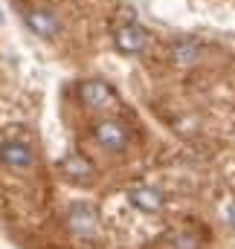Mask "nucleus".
<instances>
[{"label": "nucleus", "instance_id": "f03ea898", "mask_svg": "<svg viewBox=\"0 0 235 249\" xmlns=\"http://www.w3.org/2000/svg\"><path fill=\"white\" fill-rule=\"evenodd\" d=\"M78 96H81L84 107H90V110H108V107L119 99L117 87H114L111 81H102V78H90V81H84L81 90H78Z\"/></svg>", "mask_w": 235, "mask_h": 249}, {"label": "nucleus", "instance_id": "1a4fd4ad", "mask_svg": "<svg viewBox=\"0 0 235 249\" xmlns=\"http://www.w3.org/2000/svg\"><path fill=\"white\" fill-rule=\"evenodd\" d=\"M172 58H175V64L189 67V64L200 61V50H197V44H195V41H183V44H177L175 50H172Z\"/></svg>", "mask_w": 235, "mask_h": 249}, {"label": "nucleus", "instance_id": "7ed1b4c3", "mask_svg": "<svg viewBox=\"0 0 235 249\" xmlns=\"http://www.w3.org/2000/svg\"><path fill=\"white\" fill-rule=\"evenodd\" d=\"M23 23L29 26V32H32V35H38V38H44V41H53V38L61 32L59 15H56L53 9H44V6L29 9V12L23 15Z\"/></svg>", "mask_w": 235, "mask_h": 249}, {"label": "nucleus", "instance_id": "f257e3e1", "mask_svg": "<svg viewBox=\"0 0 235 249\" xmlns=\"http://www.w3.org/2000/svg\"><path fill=\"white\" fill-rule=\"evenodd\" d=\"M93 139L99 142V148H105L108 154H122L128 148V127L117 119H102L93 124Z\"/></svg>", "mask_w": 235, "mask_h": 249}, {"label": "nucleus", "instance_id": "9b49d317", "mask_svg": "<svg viewBox=\"0 0 235 249\" xmlns=\"http://www.w3.org/2000/svg\"><path fill=\"white\" fill-rule=\"evenodd\" d=\"M230 220L235 223V206H230Z\"/></svg>", "mask_w": 235, "mask_h": 249}, {"label": "nucleus", "instance_id": "6e6552de", "mask_svg": "<svg viewBox=\"0 0 235 249\" xmlns=\"http://www.w3.org/2000/svg\"><path fill=\"white\" fill-rule=\"evenodd\" d=\"M61 174L73 183H93L96 177V165L84 157V154H67L61 160Z\"/></svg>", "mask_w": 235, "mask_h": 249}, {"label": "nucleus", "instance_id": "9d476101", "mask_svg": "<svg viewBox=\"0 0 235 249\" xmlns=\"http://www.w3.org/2000/svg\"><path fill=\"white\" fill-rule=\"evenodd\" d=\"M172 249H200V238L195 232H177L172 238Z\"/></svg>", "mask_w": 235, "mask_h": 249}, {"label": "nucleus", "instance_id": "f8f14e48", "mask_svg": "<svg viewBox=\"0 0 235 249\" xmlns=\"http://www.w3.org/2000/svg\"><path fill=\"white\" fill-rule=\"evenodd\" d=\"M0 26H3V12H0Z\"/></svg>", "mask_w": 235, "mask_h": 249}, {"label": "nucleus", "instance_id": "20e7f679", "mask_svg": "<svg viewBox=\"0 0 235 249\" xmlns=\"http://www.w3.org/2000/svg\"><path fill=\"white\" fill-rule=\"evenodd\" d=\"M0 162L12 171H29L35 165V154L26 142L6 139V142H0Z\"/></svg>", "mask_w": 235, "mask_h": 249}, {"label": "nucleus", "instance_id": "423d86ee", "mask_svg": "<svg viewBox=\"0 0 235 249\" xmlns=\"http://www.w3.org/2000/svg\"><path fill=\"white\" fill-rule=\"evenodd\" d=\"M96 223H99V217H96V209H93L90 203H73V206H70V212H67V226H70V232H76V235H81V238H90V235L96 232Z\"/></svg>", "mask_w": 235, "mask_h": 249}, {"label": "nucleus", "instance_id": "39448f33", "mask_svg": "<svg viewBox=\"0 0 235 249\" xmlns=\"http://www.w3.org/2000/svg\"><path fill=\"white\" fill-rule=\"evenodd\" d=\"M114 44L122 55H142L148 47V32L139 23H125L114 32Z\"/></svg>", "mask_w": 235, "mask_h": 249}, {"label": "nucleus", "instance_id": "0eeeda50", "mask_svg": "<svg viewBox=\"0 0 235 249\" xmlns=\"http://www.w3.org/2000/svg\"><path fill=\"white\" fill-rule=\"evenodd\" d=\"M128 203L145 214H160L166 209V194L154 186H137L128 191Z\"/></svg>", "mask_w": 235, "mask_h": 249}]
</instances>
